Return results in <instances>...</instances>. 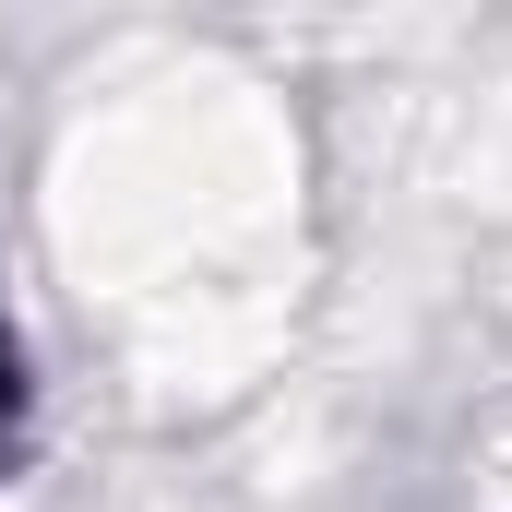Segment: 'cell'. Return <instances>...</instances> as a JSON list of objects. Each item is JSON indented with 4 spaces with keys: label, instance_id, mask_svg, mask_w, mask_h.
Masks as SVG:
<instances>
[{
    "label": "cell",
    "instance_id": "cell-1",
    "mask_svg": "<svg viewBox=\"0 0 512 512\" xmlns=\"http://www.w3.org/2000/svg\"><path fill=\"white\" fill-rule=\"evenodd\" d=\"M12 405H24V382H12V334H0V441H12Z\"/></svg>",
    "mask_w": 512,
    "mask_h": 512
}]
</instances>
